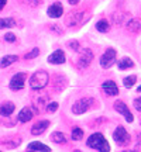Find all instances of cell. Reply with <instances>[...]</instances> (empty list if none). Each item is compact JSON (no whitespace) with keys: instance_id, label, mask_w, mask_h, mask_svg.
<instances>
[{"instance_id":"cell-17","label":"cell","mask_w":141,"mask_h":152,"mask_svg":"<svg viewBox=\"0 0 141 152\" xmlns=\"http://www.w3.org/2000/svg\"><path fill=\"white\" fill-rule=\"evenodd\" d=\"M127 30L130 31V33H140L141 31V21L140 20H137V18H133L130 21L127 23Z\"/></svg>"},{"instance_id":"cell-14","label":"cell","mask_w":141,"mask_h":152,"mask_svg":"<svg viewBox=\"0 0 141 152\" xmlns=\"http://www.w3.org/2000/svg\"><path fill=\"white\" fill-rule=\"evenodd\" d=\"M14 110H16V106H14V103H11V102H6V103L0 104V114H1L3 117L11 115Z\"/></svg>"},{"instance_id":"cell-21","label":"cell","mask_w":141,"mask_h":152,"mask_svg":"<svg viewBox=\"0 0 141 152\" xmlns=\"http://www.w3.org/2000/svg\"><path fill=\"white\" fill-rule=\"evenodd\" d=\"M133 65H134V62H133L130 58H123V59L119 61V69H121V71L129 69V68H131Z\"/></svg>"},{"instance_id":"cell-16","label":"cell","mask_w":141,"mask_h":152,"mask_svg":"<svg viewBox=\"0 0 141 152\" xmlns=\"http://www.w3.org/2000/svg\"><path fill=\"white\" fill-rule=\"evenodd\" d=\"M18 121L20 123H28L30 120L33 118V113H31V110L28 109V107H24V109L20 110V113H18Z\"/></svg>"},{"instance_id":"cell-19","label":"cell","mask_w":141,"mask_h":152,"mask_svg":"<svg viewBox=\"0 0 141 152\" xmlns=\"http://www.w3.org/2000/svg\"><path fill=\"white\" fill-rule=\"evenodd\" d=\"M17 59H18V58H17L16 55H6V56H3L1 61H0V66H1V68H7V66H10L11 64H14Z\"/></svg>"},{"instance_id":"cell-5","label":"cell","mask_w":141,"mask_h":152,"mask_svg":"<svg viewBox=\"0 0 141 152\" xmlns=\"http://www.w3.org/2000/svg\"><path fill=\"white\" fill-rule=\"evenodd\" d=\"M93 104V100L92 99H81V100H78L75 104H73V107H72V111L75 114H83L85 111L92 107Z\"/></svg>"},{"instance_id":"cell-13","label":"cell","mask_w":141,"mask_h":152,"mask_svg":"<svg viewBox=\"0 0 141 152\" xmlns=\"http://www.w3.org/2000/svg\"><path fill=\"white\" fill-rule=\"evenodd\" d=\"M103 90L107 93L109 96H116L119 94V87L113 80H106L103 83Z\"/></svg>"},{"instance_id":"cell-22","label":"cell","mask_w":141,"mask_h":152,"mask_svg":"<svg viewBox=\"0 0 141 152\" xmlns=\"http://www.w3.org/2000/svg\"><path fill=\"white\" fill-rule=\"evenodd\" d=\"M16 26L14 18H0V28H11Z\"/></svg>"},{"instance_id":"cell-20","label":"cell","mask_w":141,"mask_h":152,"mask_svg":"<svg viewBox=\"0 0 141 152\" xmlns=\"http://www.w3.org/2000/svg\"><path fill=\"white\" fill-rule=\"evenodd\" d=\"M51 140H52L55 144H65V142H66L65 135H64L62 132H58V131L51 134Z\"/></svg>"},{"instance_id":"cell-31","label":"cell","mask_w":141,"mask_h":152,"mask_svg":"<svg viewBox=\"0 0 141 152\" xmlns=\"http://www.w3.org/2000/svg\"><path fill=\"white\" fill-rule=\"evenodd\" d=\"M69 3L75 6V4H78V3H79V0H69Z\"/></svg>"},{"instance_id":"cell-6","label":"cell","mask_w":141,"mask_h":152,"mask_svg":"<svg viewBox=\"0 0 141 152\" xmlns=\"http://www.w3.org/2000/svg\"><path fill=\"white\" fill-rule=\"evenodd\" d=\"M26 79H27V73H17V75H14L10 80V89L11 90H21L24 87Z\"/></svg>"},{"instance_id":"cell-1","label":"cell","mask_w":141,"mask_h":152,"mask_svg":"<svg viewBox=\"0 0 141 152\" xmlns=\"http://www.w3.org/2000/svg\"><path fill=\"white\" fill-rule=\"evenodd\" d=\"M87 147L93 148V149H98V151H110V145L107 144V141L104 140V135L100 132L92 134L87 140Z\"/></svg>"},{"instance_id":"cell-25","label":"cell","mask_w":141,"mask_h":152,"mask_svg":"<svg viewBox=\"0 0 141 152\" xmlns=\"http://www.w3.org/2000/svg\"><path fill=\"white\" fill-rule=\"evenodd\" d=\"M136 80H137V76L136 75H131V76H127V77H124L123 83H124L126 87H133V86H134V83H136Z\"/></svg>"},{"instance_id":"cell-33","label":"cell","mask_w":141,"mask_h":152,"mask_svg":"<svg viewBox=\"0 0 141 152\" xmlns=\"http://www.w3.org/2000/svg\"><path fill=\"white\" fill-rule=\"evenodd\" d=\"M138 92H141V86H140V87H138Z\"/></svg>"},{"instance_id":"cell-4","label":"cell","mask_w":141,"mask_h":152,"mask_svg":"<svg viewBox=\"0 0 141 152\" xmlns=\"http://www.w3.org/2000/svg\"><path fill=\"white\" fill-rule=\"evenodd\" d=\"M114 62H116V49L109 48L107 51L102 55V58H100V65H102V68H104V69H109Z\"/></svg>"},{"instance_id":"cell-12","label":"cell","mask_w":141,"mask_h":152,"mask_svg":"<svg viewBox=\"0 0 141 152\" xmlns=\"http://www.w3.org/2000/svg\"><path fill=\"white\" fill-rule=\"evenodd\" d=\"M48 127H49V121H47V120L38 121L37 124H34V127L31 128V134H33V135H40V134H43Z\"/></svg>"},{"instance_id":"cell-24","label":"cell","mask_w":141,"mask_h":152,"mask_svg":"<svg viewBox=\"0 0 141 152\" xmlns=\"http://www.w3.org/2000/svg\"><path fill=\"white\" fill-rule=\"evenodd\" d=\"M82 138H83V131H82V128L75 127V128L72 130V140H73V141H79Z\"/></svg>"},{"instance_id":"cell-26","label":"cell","mask_w":141,"mask_h":152,"mask_svg":"<svg viewBox=\"0 0 141 152\" xmlns=\"http://www.w3.org/2000/svg\"><path fill=\"white\" fill-rule=\"evenodd\" d=\"M38 54H40V49H38V48H34L31 52L26 54V59H33V58H35Z\"/></svg>"},{"instance_id":"cell-32","label":"cell","mask_w":141,"mask_h":152,"mask_svg":"<svg viewBox=\"0 0 141 152\" xmlns=\"http://www.w3.org/2000/svg\"><path fill=\"white\" fill-rule=\"evenodd\" d=\"M26 1H30V3H34V4H35V6L38 4V1H37V0H26Z\"/></svg>"},{"instance_id":"cell-27","label":"cell","mask_w":141,"mask_h":152,"mask_svg":"<svg viewBox=\"0 0 141 152\" xmlns=\"http://www.w3.org/2000/svg\"><path fill=\"white\" fill-rule=\"evenodd\" d=\"M47 110H48L49 113H55V111L58 110V103H57V102L48 103V106H47Z\"/></svg>"},{"instance_id":"cell-9","label":"cell","mask_w":141,"mask_h":152,"mask_svg":"<svg viewBox=\"0 0 141 152\" xmlns=\"http://www.w3.org/2000/svg\"><path fill=\"white\" fill-rule=\"evenodd\" d=\"M85 18V14L83 13H70L69 16L66 17V26L69 27H73V26H79Z\"/></svg>"},{"instance_id":"cell-7","label":"cell","mask_w":141,"mask_h":152,"mask_svg":"<svg viewBox=\"0 0 141 152\" xmlns=\"http://www.w3.org/2000/svg\"><path fill=\"white\" fill-rule=\"evenodd\" d=\"M114 109H116V111H119L120 114H123V117L126 118V121H129V123H133V121H134V117H133L131 111L129 110V107L126 106V103L117 100V102L114 103Z\"/></svg>"},{"instance_id":"cell-8","label":"cell","mask_w":141,"mask_h":152,"mask_svg":"<svg viewBox=\"0 0 141 152\" xmlns=\"http://www.w3.org/2000/svg\"><path fill=\"white\" fill-rule=\"evenodd\" d=\"M93 59V54L90 49H83L79 55V59H78V66L79 68H86L89 66V64L92 62Z\"/></svg>"},{"instance_id":"cell-3","label":"cell","mask_w":141,"mask_h":152,"mask_svg":"<svg viewBox=\"0 0 141 152\" xmlns=\"http://www.w3.org/2000/svg\"><path fill=\"white\" fill-rule=\"evenodd\" d=\"M113 140L120 147H127V145L130 144V135H129V132L126 131L124 127H121V125H119V127L116 128V131L113 132Z\"/></svg>"},{"instance_id":"cell-28","label":"cell","mask_w":141,"mask_h":152,"mask_svg":"<svg viewBox=\"0 0 141 152\" xmlns=\"http://www.w3.org/2000/svg\"><path fill=\"white\" fill-rule=\"evenodd\" d=\"M4 39L7 41V42H14V41H16V35H14V34H11V33H9V34H6L4 35Z\"/></svg>"},{"instance_id":"cell-30","label":"cell","mask_w":141,"mask_h":152,"mask_svg":"<svg viewBox=\"0 0 141 152\" xmlns=\"http://www.w3.org/2000/svg\"><path fill=\"white\" fill-rule=\"evenodd\" d=\"M6 3H7V0H0V10L6 6Z\"/></svg>"},{"instance_id":"cell-10","label":"cell","mask_w":141,"mask_h":152,"mask_svg":"<svg viewBox=\"0 0 141 152\" xmlns=\"http://www.w3.org/2000/svg\"><path fill=\"white\" fill-rule=\"evenodd\" d=\"M48 62L49 64H54V65H59V64H64L65 62V54L62 49H57L55 52L48 56Z\"/></svg>"},{"instance_id":"cell-11","label":"cell","mask_w":141,"mask_h":152,"mask_svg":"<svg viewBox=\"0 0 141 152\" xmlns=\"http://www.w3.org/2000/svg\"><path fill=\"white\" fill-rule=\"evenodd\" d=\"M64 13V9H62V4L61 3H54L48 7V16L52 17V18H58V17L62 16Z\"/></svg>"},{"instance_id":"cell-2","label":"cell","mask_w":141,"mask_h":152,"mask_svg":"<svg viewBox=\"0 0 141 152\" xmlns=\"http://www.w3.org/2000/svg\"><path fill=\"white\" fill-rule=\"evenodd\" d=\"M49 80V76L45 71H38L35 72L31 77H30V86L34 90H40L47 86V83Z\"/></svg>"},{"instance_id":"cell-23","label":"cell","mask_w":141,"mask_h":152,"mask_svg":"<svg viewBox=\"0 0 141 152\" xmlns=\"http://www.w3.org/2000/svg\"><path fill=\"white\" fill-rule=\"evenodd\" d=\"M96 30L100 31V33H107L109 30H110V26H109V23L106 20H100L96 24Z\"/></svg>"},{"instance_id":"cell-18","label":"cell","mask_w":141,"mask_h":152,"mask_svg":"<svg viewBox=\"0 0 141 152\" xmlns=\"http://www.w3.org/2000/svg\"><path fill=\"white\" fill-rule=\"evenodd\" d=\"M28 151H51L49 149V147H47V145H44V144H41V142H31V144H28L27 147Z\"/></svg>"},{"instance_id":"cell-29","label":"cell","mask_w":141,"mask_h":152,"mask_svg":"<svg viewBox=\"0 0 141 152\" xmlns=\"http://www.w3.org/2000/svg\"><path fill=\"white\" fill-rule=\"evenodd\" d=\"M133 106L136 107V110L141 111V97H137L136 100H134V103H133Z\"/></svg>"},{"instance_id":"cell-15","label":"cell","mask_w":141,"mask_h":152,"mask_svg":"<svg viewBox=\"0 0 141 152\" xmlns=\"http://www.w3.org/2000/svg\"><path fill=\"white\" fill-rule=\"evenodd\" d=\"M49 103V96L48 94H40L35 100H34V106H35V109L37 111H41L44 106H48Z\"/></svg>"}]
</instances>
